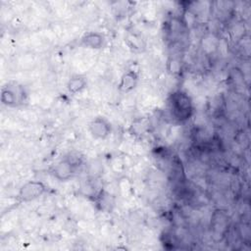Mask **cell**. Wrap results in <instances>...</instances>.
<instances>
[{
    "instance_id": "obj_1",
    "label": "cell",
    "mask_w": 251,
    "mask_h": 251,
    "mask_svg": "<svg viewBox=\"0 0 251 251\" xmlns=\"http://www.w3.org/2000/svg\"><path fill=\"white\" fill-rule=\"evenodd\" d=\"M168 101L170 114L175 121L184 123L190 119L193 114V104L187 93L181 90L175 91L170 95Z\"/></svg>"
},
{
    "instance_id": "obj_2",
    "label": "cell",
    "mask_w": 251,
    "mask_h": 251,
    "mask_svg": "<svg viewBox=\"0 0 251 251\" xmlns=\"http://www.w3.org/2000/svg\"><path fill=\"white\" fill-rule=\"evenodd\" d=\"M25 93L24 87L17 82L6 84L1 91V102L9 107H15L22 104L25 101Z\"/></svg>"
},
{
    "instance_id": "obj_3",
    "label": "cell",
    "mask_w": 251,
    "mask_h": 251,
    "mask_svg": "<svg viewBox=\"0 0 251 251\" xmlns=\"http://www.w3.org/2000/svg\"><path fill=\"white\" fill-rule=\"evenodd\" d=\"M78 164L79 161L75 160L74 157H67L59 161L57 164H55L51 170V173L55 178L62 181H66L69 180L75 175L77 166H79Z\"/></svg>"
},
{
    "instance_id": "obj_4",
    "label": "cell",
    "mask_w": 251,
    "mask_h": 251,
    "mask_svg": "<svg viewBox=\"0 0 251 251\" xmlns=\"http://www.w3.org/2000/svg\"><path fill=\"white\" fill-rule=\"evenodd\" d=\"M45 191V185L38 180H30L25 183L19 191L20 202H29L40 197Z\"/></svg>"
},
{
    "instance_id": "obj_5",
    "label": "cell",
    "mask_w": 251,
    "mask_h": 251,
    "mask_svg": "<svg viewBox=\"0 0 251 251\" xmlns=\"http://www.w3.org/2000/svg\"><path fill=\"white\" fill-rule=\"evenodd\" d=\"M89 131L95 138L104 139L111 132V124L105 118L97 117L90 122Z\"/></svg>"
},
{
    "instance_id": "obj_6",
    "label": "cell",
    "mask_w": 251,
    "mask_h": 251,
    "mask_svg": "<svg viewBox=\"0 0 251 251\" xmlns=\"http://www.w3.org/2000/svg\"><path fill=\"white\" fill-rule=\"evenodd\" d=\"M137 80H138V75L135 72L128 71L125 73L118 85L119 90L122 92H129L136 86Z\"/></svg>"
},
{
    "instance_id": "obj_7",
    "label": "cell",
    "mask_w": 251,
    "mask_h": 251,
    "mask_svg": "<svg viewBox=\"0 0 251 251\" xmlns=\"http://www.w3.org/2000/svg\"><path fill=\"white\" fill-rule=\"evenodd\" d=\"M104 36L103 34L99 32L90 31L84 34V36L81 38V44L85 47L92 48V49H98L101 48L104 44Z\"/></svg>"
},
{
    "instance_id": "obj_8",
    "label": "cell",
    "mask_w": 251,
    "mask_h": 251,
    "mask_svg": "<svg viewBox=\"0 0 251 251\" xmlns=\"http://www.w3.org/2000/svg\"><path fill=\"white\" fill-rule=\"evenodd\" d=\"M85 86H86V79H85V77H83L81 75H78L72 76L69 79L68 84H67L69 92H71L73 94L79 92Z\"/></svg>"
},
{
    "instance_id": "obj_9",
    "label": "cell",
    "mask_w": 251,
    "mask_h": 251,
    "mask_svg": "<svg viewBox=\"0 0 251 251\" xmlns=\"http://www.w3.org/2000/svg\"><path fill=\"white\" fill-rule=\"evenodd\" d=\"M213 228L216 230L217 228H220V234H223L226 230V225H227V216L223 211H217L213 215Z\"/></svg>"
}]
</instances>
